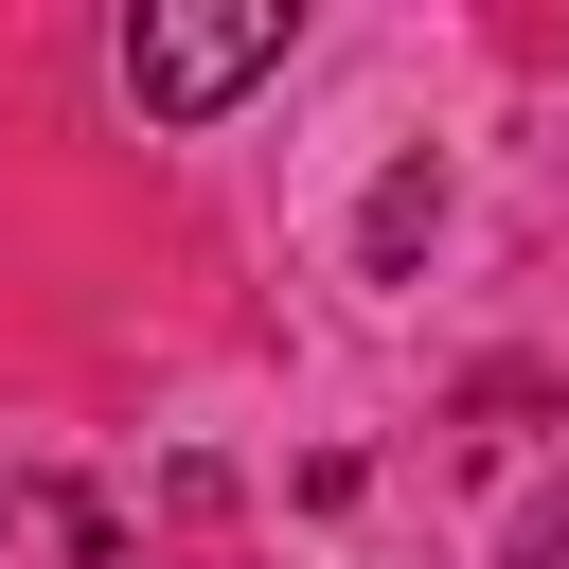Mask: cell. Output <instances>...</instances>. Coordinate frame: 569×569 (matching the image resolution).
Returning a JSON list of instances; mask_svg holds the SVG:
<instances>
[{"mask_svg": "<svg viewBox=\"0 0 569 569\" xmlns=\"http://www.w3.org/2000/svg\"><path fill=\"white\" fill-rule=\"evenodd\" d=\"M284 0H142L124 18V89H142V124H213V107H249L267 71H284Z\"/></svg>", "mask_w": 569, "mask_h": 569, "instance_id": "cell-1", "label": "cell"}, {"mask_svg": "<svg viewBox=\"0 0 569 569\" xmlns=\"http://www.w3.org/2000/svg\"><path fill=\"white\" fill-rule=\"evenodd\" d=\"M427 213H445V178H427V160H409V178H391V196H373V267H409V231H427Z\"/></svg>", "mask_w": 569, "mask_h": 569, "instance_id": "cell-2", "label": "cell"}]
</instances>
